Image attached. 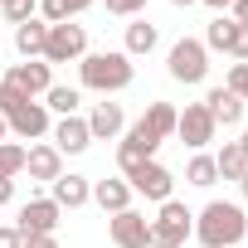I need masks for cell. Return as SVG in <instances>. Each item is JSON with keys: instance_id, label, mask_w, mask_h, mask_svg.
<instances>
[{"instance_id": "6da1fadb", "label": "cell", "mask_w": 248, "mask_h": 248, "mask_svg": "<svg viewBox=\"0 0 248 248\" xmlns=\"http://www.w3.org/2000/svg\"><path fill=\"white\" fill-rule=\"evenodd\" d=\"M243 233H248V214L238 204H229V200H209L200 209V219H195V238L204 248H233Z\"/></svg>"}, {"instance_id": "7a4b0ae2", "label": "cell", "mask_w": 248, "mask_h": 248, "mask_svg": "<svg viewBox=\"0 0 248 248\" xmlns=\"http://www.w3.org/2000/svg\"><path fill=\"white\" fill-rule=\"evenodd\" d=\"M78 78L93 93H122V88H132L137 68H132V59L122 49H107V54H83L78 59Z\"/></svg>"}, {"instance_id": "3957f363", "label": "cell", "mask_w": 248, "mask_h": 248, "mask_svg": "<svg viewBox=\"0 0 248 248\" xmlns=\"http://www.w3.org/2000/svg\"><path fill=\"white\" fill-rule=\"evenodd\" d=\"M0 117H5V127L20 141H39L49 132V107L34 102V97H25V93H15L10 83H0Z\"/></svg>"}, {"instance_id": "277c9868", "label": "cell", "mask_w": 248, "mask_h": 248, "mask_svg": "<svg viewBox=\"0 0 248 248\" xmlns=\"http://www.w3.org/2000/svg\"><path fill=\"white\" fill-rule=\"evenodd\" d=\"M190 233H195V214L180 200H166L161 214L151 219V248H185Z\"/></svg>"}, {"instance_id": "5b68a950", "label": "cell", "mask_w": 248, "mask_h": 248, "mask_svg": "<svg viewBox=\"0 0 248 248\" xmlns=\"http://www.w3.org/2000/svg\"><path fill=\"white\" fill-rule=\"evenodd\" d=\"M88 54V34H83V25H49V39H44V63L54 68V63H78Z\"/></svg>"}, {"instance_id": "8992f818", "label": "cell", "mask_w": 248, "mask_h": 248, "mask_svg": "<svg viewBox=\"0 0 248 248\" xmlns=\"http://www.w3.org/2000/svg\"><path fill=\"white\" fill-rule=\"evenodd\" d=\"M170 78L175 83H204V73H209V49L200 44V39H180V44H170Z\"/></svg>"}, {"instance_id": "52a82bcc", "label": "cell", "mask_w": 248, "mask_h": 248, "mask_svg": "<svg viewBox=\"0 0 248 248\" xmlns=\"http://www.w3.org/2000/svg\"><path fill=\"white\" fill-rule=\"evenodd\" d=\"M156 146H161V137H156V132H146V122H132V127H127V141L117 146V166H122V180H127L137 166L156 161Z\"/></svg>"}, {"instance_id": "ba28073f", "label": "cell", "mask_w": 248, "mask_h": 248, "mask_svg": "<svg viewBox=\"0 0 248 248\" xmlns=\"http://www.w3.org/2000/svg\"><path fill=\"white\" fill-rule=\"evenodd\" d=\"M200 44H204V49H219V54H233L238 63H248V30H243L233 15H219V20L204 30Z\"/></svg>"}, {"instance_id": "9c48e42d", "label": "cell", "mask_w": 248, "mask_h": 248, "mask_svg": "<svg viewBox=\"0 0 248 248\" xmlns=\"http://www.w3.org/2000/svg\"><path fill=\"white\" fill-rule=\"evenodd\" d=\"M214 132H219V127H214V117H209L204 102H190V107L175 117V137H180L190 151H204V146L214 141Z\"/></svg>"}, {"instance_id": "30bf717a", "label": "cell", "mask_w": 248, "mask_h": 248, "mask_svg": "<svg viewBox=\"0 0 248 248\" xmlns=\"http://www.w3.org/2000/svg\"><path fill=\"white\" fill-rule=\"evenodd\" d=\"M59 204L49 200V195H39V200H30V204H20V238H44V233H54L59 229Z\"/></svg>"}, {"instance_id": "8fae6325", "label": "cell", "mask_w": 248, "mask_h": 248, "mask_svg": "<svg viewBox=\"0 0 248 248\" xmlns=\"http://www.w3.org/2000/svg\"><path fill=\"white\" fill-rule=\"evenodd\" d=\"M107 233H112L117 248H151V219L137 214V209L112 214V219H107Z\"/></svg>"}, {"instance_id": "7c38bea8", "label": "cell", "mask_w": 248, "mask_h": 248, "mask_svg": "<svg viewBox=\"0 0 248 248\" xmlns=\"http://www.w3.org/2000/svg\"><path fill=\"white\" fill-rule=\"evenodd\" d=\"M127 185H132V195H146V200L166 204V200H170V185H175V175H170L161 161H146V166H137V170L127 175Z\"/></svg>"}, {"instance_id": "4fadbf2b", "label": "cell", "mask_w": 248, "mask_h": 248, "mask_svg": "<svg viewBox=\"0 0 248 248\" xmlns=\"http://www.w3.org/2000/svg\"><path fill=\"white\" fill-rule=\"evenodd\" d=\"M5 83H10L15 93H25V97H39V93L54 88V73H49L44 59H25V63H15V68L5 73Z\"/></svg>"}, {"instance_id": "5bb4252c", "label": "cell", "mask_w": 248, "mask_h": 248, "mask_svg": "<svg viewBox=\"0 0 248 248\" xmlns=\"http://www.w3.org/2000/svg\"><path fill=\"white\" fill-rule=\"evenodd\" d=\"M83 122H88L93 141H112V137H122V127H127V112H122L117 102H97Z\"/></svg>"}, {"instance_id": "9a60e30c", "label": "cell", "mask_w": 248, "mask_h": 248, "mask_svg": "<svg viewBox=\"0 0 248 248\" xmlns=\"http://www.w3.org/2000/svg\"><path fill=\"white\" fill-rule=\"evenodd\" d=\"M25 170H30V180L54 185V180L63 175V156H59V146H25Z\"/></svg>"}, {"instance_id": "2e32d148", "label": "cell", "mask_w": 248, "mask_h": 248, "mask_svg": "<svg viewBox=\"0 0 248 248\" xmlns=\"http://www.w3.org/2000/svg\"><path fill=\"white\" fill-rule=\"evenodd\" d=\"M54 146L59 156H78L93 146V132H88V122L83 117H59V127H54Z\"/></svg>"}, {"instance_id": "e0dca14e", "label": "cell", "mask_w": 248, "mask_h": 248, "mask_svg": "<svg viewBox=\"0 0 248 248\" xmlns=\"http://www.w3.org/2000/svg\"><path fill=\"white\" fill-rule=\"evenodd\" d=\"M49 200H54L59 209H83V204L93 200V185H88V175H59V180L49 185Z\"/></svg>"}, {"instance_id": "ac0fdd59", "label": "cell", "mask_w": 248, "mask_h": 248, "mask_svg": "<svg viewBox=\"0 0 248 248\" xmlns=\"http://www.w3.org/2000/svg\"><path fill=\"white\" fill-rule=\"evenodd\" d=\"M204 107H209V117H214V127H238V122H243V102H238L229 88H209Z\"/></svg>"}, {"instance_id": "d6986e66", "label": "cell", "mask_w": 248, "mask_h": 248, "mask_svg": "<svg viewBox=\"0 0 248 248\" xmlns=\"http://www.w3.org/2000/svg\"><path fill=\"white\" fill-rule=\"evenodd\" d=\"M44 39H49V25H44V20L15 25V49H20V59H44Z\"/></svg>"}, {"instance_id": "ffe728a7", "label": "cell", "mask_w": 248, "mask_h": 248, "mask_svg": "<svg viewBox=\"0 0 248 248\" xmlns=\"http://www.w3.org/2000/svg\"><path fill=\"white\" fill-rule=\"evenodd\" d=\"M93 200H97L107 214H122V209H132V185H127V180H97V185H93Z\"/></svg>"}, {"instance_id": "44dd1931", "label": "cell", "mask_w": 248, "mask_h": 248, "mask_svg": "<svg viewBox=\"0 0 248 248\" xmlns=\"http://www.w3.org/2000/svg\"><path fill=\"white\" fill-rule=\"evenodd\" d=\"M151 49H156V25L151 20H132L127 25V49H122V54L137 59V54H151Z\"/></svg>"}, {"instance_id": "7402d4cb", "label": "cell", "mask_w": 248, "mask_h": 248, "mask_svg": "<svg viewBox=\"0 0 248 248\" xmlns=\"http://www.w3.org/2000/svg\"><path fill=\"white\" fill-rule=\"evenodd\" d=\"M175 117H180V112H175L170 102H151L141 122H146V132H156V137L166 141V137H175Z\"/></svg>"}, {"instance_id": "603a6c76", "label": "cell", "mask_w": 248, "mask_h": 248, "mask_svg": "<svg viewBox=\"0 0 248 248\" xmlns=\"http://www.w3.org/2000/svg\"><path fill=\"white\" fill-rule=\"evenodd\" d=\"M78 102H83V93H78V88H68V83H54V88L44 93V107H49V112H59V117H73V112H78Z\"/></svg>"}, {"instance_id": "cb8c5ba5", "label": "cell", "mask_w": 248, "mask_h": 248, "mask_svg": "<svg viewBox=\"0 0 248 248\" xmlns=\"http://www.w3.org/2000/svg\"><path fill=\"white\" fill-rule=\"evenodd\" d=\"M214 170H219V180H243V170H248V161H243V151H238V141H224V151L214 156Z\"/></svg>"}, {"instance_id": "d4e9b609", "label": "cell", "mask_w": 248, "mask_h": 248, "mask_svg": "<svg viewBox=\"0 0 248 248\" xmlns=\"http://www.w3.org/2000/svg\"><path fill=\"white\" fill-rule=\"evenodd\" d=\"M185 180H190V185H200V190H209V185L219 180V170H214V156L195 151V156H190V166H185Z\"/></svg>"}, {"instance_id": "484cf974", "label": "cell", "mask_w": 248, "mask_h": 248, "mask_svg": "<svg viewBox=\"0 0 248 248\" xmlns=\"http://www.w3.org/2000/svg\"><path fill=\"white\" fill-rule=\"evenodd\" d=\"M25 175V146L20 141H0V180Z\"/></svg>"}, {"instance_id": "4316f807", "label": "cell", "mask_w": 248, "mask_h": 248, "mask_svg": "<svg viewBox=\"0 0 248 248\" xmlns=\"http://www.w3.org/2000/svg\"><path fill=\"white\" fill-rule=\"evenodd\" d=\"M0 10H5V20H10V25H25V20H34L39 0H0Z\"/></svg>"}, {"instance_id": "83f0119b", "label": "cell", "mask_w": 248, "mask_h": 248, "mask_svg": "<svg viewBox=\"0 0 248 248\" xmlns=\"http://www.w3.org/2000/svg\"><path fill=\"white\" fill-rule=\"evenodd\" d=\"M224 88H229V93H233L238 102H248V63H233V68H229V83H224Z\"/></svg>"}, {"instance_id": "f1b7e54d", "label": "cell", "mask_w": 248, "mask_h": 248, "mask_svg": "<svg viewBox=\"0 0 248 248\" xmlns=\"http://www.w3.org/2000/svg\"><path fill=\"white\" fill-rule=\"evenodd\" d=\"M146 10V0H107V15H122V20H137Z\"/></svg>"}, {"instance_id": "f546056e", "label": "cell", "mask_w": 248, "mask_h": 248, "mask_svg": "<svg viewBox=\"0 0 248 248\" xmlns=\"http://www.w3.org/2000/svg\"><path fill=\"white\" fill-rule=\"evenodd\" d=\"M25 238H20V229L15 224H0V248H20Z\"/></svg>"}, {"instance_id": "4dcf8cb0", "label": "cell", "mask_w": 248, "mask_h": 248, "mask_svg": "<svg viewBox=\"0 0 248 248\" xmlns=\"http://www.w3.org/2000/svg\"><path fill=\"white\" fill-rule=\"evenodd\" d=\"M20 248H59V238H54V233H44V238H25Z\"/></svg>"}, {"instance_id": "1f68e13d", "label": "cell", "mask_w": 248, "mask_h": 248, "mask_svg": "<svg viewBox=\"0 0 248 248\" xmlns=\"http://www.w3.org/2000/svg\"><path fill=\"white\" fill-rule=\"evenodd\" d=\"M229 10H233V20H238V25L248 30V0H233V5H229Z\"/></svg>"}, {"instance_id": "d6a6232c", "label": "cell", "mask_w": 248, "mask_h": 248, "mask_svg": "<svg viewBox=\"0 0 248 248\" xmlns=\"http://www.w3.org/2000/svg\"><path fill=\"white\" fill-rule=\"evenodd\" d=\"M15 200V180H0V204H10Z\"/></svg>"}, {"instance_id": "836d02e7", "label": "cell", "mask_w": 248, "mask_h": 248, "mask_svg": "<svg viewBox=\"0 0 248 248\" xmlns=\"http://www.w3.org/2000/svg\"><path fill=\"white\" fill-rule=\"evenodd\" d=\"M204 5H209V10H229V5H233V0H204Z\"/></svg>"}, {"instance_id": "e575fe53", "label": "cell", "mask_w": 248, "mask_h": 248, "mask_svg": "<svg viewBox=\"0 0 248 248\" xmlns=\"http://www.w3.org/2000/svg\"><path fill=\"white\" fill-rule=\"evenodd\" d=\"M238 151H243V161H248V132H243V137H238Z\"/></svg>"}, {"instance_id": "d590c367", "label": "cell", "mask_w": 248, "mask_h": 248, "mask_svg": "<svg viewBox=\"0 0 248 248\" xmlns=\"http://www.w3.org/2000/svg\"><path fill=\"white\" fill-rule=\"evenodd\" d=\"M238 190H243V200H248V170H243V180H238Z\"/></svg>"}, {"instance_id": "8d00e7d4", "label": "cell", "mask_w": 248, "mask_h": 248, "mask_svg": "<svg viewBox=\"0 0 248 248\" xmlns=\"http://www.w3.org/2000/svg\"><path fill=\"white\" fill-rule=\"evenodd\" d=\"M170 5H175V10H185V5H195V0H170Z\"/></svg>"}, {"instance_id": "74e56055", "label": "cell", "mask_w": 248, "mask_h": 248, "mask_svg": "<svg viewBox=\"0 0 248 248\" xmlns=\"http://www.w3.org/2000/svg\"><path fill=\"white\" fill-rule=\"evenodd\" d=\"M5 132H10V127H5V117H0V141H5Z\"/></svg>"}, {"instance_id": "f35d334b", "label": "cell", "mask_w": 248, "mask_h": 248, "mask_svg": "<svg viewBox=\"0 0 248 248\" xmlns=\"http://www.w3.org/2000/svg\"><path fill=\"white\" fill-rule=\"evenodd\" d=\"M243 238H248V233H243Z\"/></svg>"}]
</instances>
